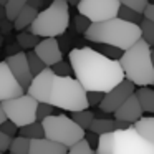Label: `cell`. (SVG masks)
Wrapping results in <instances>:
<instances>
[{
    "label": "cell",
    "instance_id": "1",
    "mask_svg": "<svg viewBox=\"0 0 154 154\" xmlns=\"http://www.w3.org/2000/svg\"><path fill=\"white\" fill-rule=\"evenodd\" d=\"M68 57L75 78L88 93L98 91L106 94L126 80L119 60H113L90 47L73 48Z\"/></svg>",
    "mask_w": 154,
    "mask_h": 154
},
{
    "label": "cell",
    "instance_id": "2",
    "mask_svg": "<svg viewBox=\"0 0 154 154\" xmlns=\"http://www.w3.org/2000/svg\"><path fill=\"white\" fill-rule=\"evenodd\" d=\"M85 38L93 43L108 45L121 51H126L139 40H143V35H141L139 25L129 23L116 17L101 23H91V27L85 33Z\"/></svg>",
    "mask_w": 154,
    "mask_h": 154
},
{
    "label": "cell",
    "instance_id": "3",
    "mask_svg": "<svg viewBox=\"0 0 154 154\" xmlns=\"http://www.w3.org/2000/svg\"><path fill=\"white\" fill-rule=\"evenodd\" d=\"M151 53H152V48L144 40H139L119 58L124 76L134 86L147 88L154 85V66Z\"/></svg>",
    "mask_w": 154,
    "mask_h": 154
},
{
    "label": "cell",
    "instance_id": "4",
    "mask_svg": "<svg viewBox=\"0 0 154 154\" xmlns=\"http://www.w3.org/2000/svg\"><path fill=\"white\" fill-rule=\"evenodd\" d=\"M48 104L65 109L70 113L90 109L88 91L81 86L76 78L71 76H55L48 93Z\"/></svg>",
    "mask_w": 154,
    "mask_h": 154
},
{
    "label": "cell",
    "instance_id": "5",
    "mask_svg": "<svg viewBox=\"0 0 154 154\" xmlns=\"http://www.w3.org/2000/svg\"><path fill=\"white\" fill-rule=\"evenodd\" d=\"M70 25V4L66 0H53L38 14L28 32L37 37L57 38L66 32Z\"/></svg>",
    "mask_w": 154,
    "mask_h": 154
},
{
    "label": "cell",
    "instance_id": "6",
    "mask_svg": "<svg viewBox=\"0 0 154 154\" xmlns=\"http://www.w3.org/2000/svg\"><path fill=\"white\" fill-rule=\"evenodd\" d=\"M42 124H43L47 139L55 141V143L61 144L68 149L86 137L85 129H81L66 114H53V116L47 118Z\"/></svg>",
    "mask_w": 154,
    "mask_h": 154
},
{
    "label": "cell",
    "instance_id": "7",
    "mask_svg": "<svg viewBox=\"0 0 154 154\" xmlns=\"http://www.w3.org/2000/svg\"><path fill=\"white\" fill-rule=\"evenodd\" d=\"M2 108L7 114V119L12 121L14 124H17L18 128H25L32 123H37L38 101L27 93L23 96L4 101Z\"/></svg>",
    "mask_w": 154,
    "mask_h": 154
},
{
    "label": "cell",
    "instance_id": "8",
    "mask_svg": "<svg viewBox=\"0 0 154 154\" xmlns=\"http://www.w3.org/2000/svg\"><path fill=\"white\" fill-rule=\"evenodd\" d=\"M114 154H154V144L143 137L134 126L114 131Z\"/></svg>",
    "mask_w": 154,
    "mask_h": 154
},
{
    "label": "cell",
    "instance_id": "9",
    "mask_svg": "<svg viewBox=\"0 0 154 154\" xmlns=\"http://www.w3.org/2000/svg\"><path fill=\"white\" fill-rule=\"evenodd\" d=\"M76 8L78 14L86 17L91 23H101L118 17L121 2L119 0H81Z\"/></svg>",
    "mask_w": 154,
    "mask_h": 154
},
{
    "label": "cell",
    "instance_id": "10",
    "mask_svg": "<svg viewBox=\"0 0 154 154\" xmlns=\"http://www.w3.org/2000/svg\"><path fill=\"white\" fill-rule=\"evenodd\" d=\"M134 93H136V86H134L129 80L121 81V83L118 85V86H114L109 93L104 94L103 101H101V104H100V109L104 111V113H113L114 114Z\"/></svg>",
    "mask_w": 154,
    "mask_h": 154
},
{
    "label": "cell",
    "instance_id": "11",
    "mask_svg": "<svg viewBox=\"0 0 154 154\" xmlns=\"http://www.w3.org/2000/svg\"><path fill=\"white\" fill-rule=\"evenodd\" d=\"M25 88L17 81L7 61H0V103L23 96Z\"/></svg>",
    "mask_w": 154,
    "mask_h": 154
},
{
    "label": "cell",
    "instance_id": "12",
    "mask_svg": "<svg viewBox=\"0 0 154 154\" xmlns=\"http://www.w3.org/2000/svg\"><path fill=\"white\" fill-rule=\"evenodd\" d=\"M5 61H7L8 68L12 70L14 76L17 78V81L25 88V90H28V86L32 85V81H33L35 76L32 75L30 65H28V60H27V53L18 51V53H15V55L7 57Z\"/></svg>",
    "mask_w": 154,
    "mask_h": 154
},
{
    "label": "cell",
    "instance_id": "13",
    "mask_svg": "<svg viewBox=\"0 0 154 154\" xmlns=\"http://www.w3.org/2000/svg\"><path fill=\"white\" fill-rule=\"evenodd\" d=\"M55 76L57 75L53 73V70L47 68L45 71H42L40 75H37L33 78L32 85L27 90V94L35 98L38 103H48V93H50V88H51V83H53Z\"/></svg>",
    "mask_w": 154,
    "mask_h": 154
},
{
    "label": "cell",
    "instance_id": "14",
    "mask_svg": "<svg viewBox=\"0 0 154 154\" xmlns=\"http://www.w3.org/2000/svg\"><path fill=\"white\" fill-rule=\"evenodd\" d=\"M33 51L38 55V58L47 65V68H51L57 63L63 61V53H61L60 43H58L57 38H43V40L35 47Z\"/></svg>",
    "mask_w": 154,
    "mask_h": 154
},
{
    "label": "cell",
    "instance_id": "15",
    "mask_svg": "<svg viewBox=\"0 0 154 154\" xmlns=\"http://www.w3.org/2000/svg\"><path fill=\"white\" fill-rule=\"evenodd\" d=\"M143 113H144L143 106H141L136 93H134L133 96L114 113V118H116L118 121H124V123H128V124H134L143 118Z\"/></svg>",
    "mask_w": 154,
    "mask_h": 154
},
{
    "label": "cell",
    "instance_id": "16",
    "mask_svg": "<svg viewBox=\"0 0 154 154\" xmlns=\"http://www.w3.org/2000/svg\"><path fill=\"white\" fill-rule=\"evenodd\" d=\"M30 154H68V147L51 139L42 137V139H33L30 143Z\"/></svg>",
    "mask_w": 154,
    "mask_h": 154
},
{
    "label": "cell",
    "instance_id": "17",
    "mask_svg": "<svg viewBox=\"0 0 154 154\" xmlns=\"http://www.w3.org/2000/svg\"><path fill=\"white\" fill-rule=\"evenodd\" d=\"M38 14H40V12H38L37 8H33L32 5H27V7L18 14V17L15 18L14 28H15V30H18V32H23L25 28H30L32 23L37 20Z\"/></svg>",
    "mask_w": 154,
    "mask_h": 154
},
{
    "label": "cell",
    "instance_id": "18",
    "mask_svg": "<svg viewBox=\"0 0 154 154\" xmlns=\"http://www.w3.org/2000/svg\"><path fill=\"white\" fill-rule=\"evenodd\" d=\"M133 126L141 136L146 137L149 143L154 144V116H146V118L143 116L137 123H134Z\"/></svg>",
    "mask_w": 154,
    "mask_h": 154
},
{
    "label": "cell",
    "instance_id": "19",
    "mask_svg": "<svg viewBox=\"0 0 154 154\" xmlns=\"http://www.w3.org/2000/svg\"><path fill=\"white\" fill-rule=\"evenodd\" d=\"M90 131L94 133L96 136H103V134L113 133V131H116V128H114V119H108V118H94Z\"/></svg>",
    "mask_w": 154,
    "mask_h": 154
},
{
    "label": "cell",
    "instance_id": "20",
    "mask_svg": "<svg viewBox=\"0 0 154 154\" xmlns=\"http://www.w3.org/2000/svg\"><path fill=\"white\" fill-rule=\"evenodd\" d=\"M136 96L139 100L141 106H143V111H147V113H154V90L147 88H139L136 91Z\"/></svg>",
    "mask_w": 154,
    "mask_h": 154
},
{
    "label": "cell",
    "instance_id": "21",
    "mask_svg": "<svg viewBox=\"0 0 154 154\" xmlns=\"http://www.w3.org/2000/svg\"><path fill=\"white\" fill-rule=\"evenodd\" d=\"M71 119L85 131H90L91 124L94 121V113L90 109H83V111H76V113H71Z\"/></svg>",
    "mask_w": 154,
    "mask_h": 154
},
{
    "label": "cell",
    "instance_id": "22",
    "mask_svg": "<svg viewBox=\"0 0 154 154\" xmlns=\"http://www.w3.org/2000/svg\"><path fill=\"white\" fill-rule=\"evenodd\" d=\"M20 136L27 137V139L33 141V139H42V137H45V129H43V124L42 123H32L28 124V126L25 128H20Z\"/></svg>",
    "mask_w": 154,
    "mask_h": 154
},
{
    "label": "cell",
    "instance_id": "23",
    "mask_svg": "<svg viewBox=\"0 0 154 154\" xmlns=\"http://www.w3.org/2000/svg\"><path fill=\"white\" fill-rule=\"evenodd\" d=\"M94 154H114V131L100 136Z\"/></svg>",
    "mask_w": 154,
    "mask_h": 154
},
{
    "label": "cell",
    "instance_id": "24",
    "mask_svg": "<svg viewBox=\"0 0 154 154\" xmlns=\"http://www.w3.org/2000/svg\"><path fill=\"white\" fill-rule=\"evenodd\" d=\"M30 0H8V4L5 5V15H7V20L15 22V18L18 17L22 10L28 5Z\"/></svg>",
    "mask_w": 154,
    "mask_h": 154
},
{
    "label": "cell",
    "instance_id": "25",
    "mask_svg": "<svg viewBox=\"0 0 154 154\" xmlns=\"http://www.w3.org/2000/svg\"><path fill=\"white\" fill-rule=\"evenodd\" d=\"M40 42H42L40 37L30 33V32H20V33L17 35V45L20 48H23V50H32V48L35 50V47H37Z\"/></svg>",
    "mask_w": 154,
    "mask_h": 154
},
{
    "label": "cell",
    "instance_id": "26",
    "mask_svg": "<svg viewBox=\"0 0 154 154\" xmlns=\"http://www.w3.org/2000/svg\"><path fill=\"white\" fill-rule=\"evenodd\" d=\"M30 139L23 136H15L10 144V152L12 154H30Z\"/></svg>",
    "mask_w": 154,
    "mask_h": 154
},
{
    "label": "cell",
    "instance_id": "27",
    "mask_svg": "<svg viewBox=\"0 0 154 154\" xmlns=\"http://www.w3.org/2000/svg\"><path fill=\"white\" fill-rule=\"evenodd\" d=\"M27 60H28V65H30V70H32V75H33V76H37L42 71L47 70V65L38 58V55L35 53L33 50L27 51Z\"/></svg>",
    "mask_w": 154,
    "mask_h": 154
},
{
    "label": "cell",
    "instance_id": "28",
    "mask_svg": "<svg viewBox=\"0 0 154 154\" xmlns=\"http://www.w3.org/2000/svg\"><path fill=\"white\" fill-rule=\"evenodd\" d=\"M118 17H119L121 20H126V22H129V23H136V25H141V22L144 20V17L141 14H137V12H134V10H131V8L124 7V5H121Z\"/></svg>",
    "mask_w": 154,
    "mask_h": 154
},
{
    "label": "cell",
    "instance_id": "29",
    "mask_svg": "<svg viewBox=\"0 0 154 154\" xmlns=\"http://www.w3.org/2000/svg\"><path fill=\"white\" fill-rule=\"evenodd\" d=\"M139 27H141V35H143V40L146 42L149 47H154V23L144 18V20L141 22Z\"/></svg>",
    "mask_w": 154,
    "mask_h": 154
},
{
    "label": "cell",
    "instance_id": "30",
    "mask_svg": "<svg viewBox=\"0 0 154 154\" xmlns=\"http://www.w3.org/2000/svg\"><path fill=\"white\" fill-rule=\"evenodd\" d=\"M119 2H121V5L137 12V14H141V15L144 14L146 7L149 5V0H119Z\"/></svg>",
    "mask_w": 154,
    "mask_h": 154
},
{
    "label": "cell",
    "instance_id": "31",
    "mask_svg": "<svg viewBox=\"0 0 154 154\" xmlns=\"http://www.w3.org/2000/svg\"><path fill=\"white\" fill-rule=\"evenodd\" d=\"M53 111H55V106L48 103H38V109H37V121L38 123H43L47 118L53 116Z\"/></svg>",
    "mask_w": 154,
    "mask_h": 154
},
{
    "label": "cell",
    "instance_id": "32",
    "mask_svg": "<svg viewBox=\"0 0 154 154\" xmlns=\"http://www.w3.org/2000/svg\"><path fill=\"white\" fill-rule=\"evenodd\" d=\"M68 154H94V151H93V147L90 146V143H88L86 139H83L78 144H75L73 147H70V149H68Z\"/></svg>",
    "mask_w": 154,
    "mask_h": 154
},
{
    "label": "cell",
    "instance_id": "33",
    "mask_svg": "<svg viewBox=\"0 0 154 154\" xmlns=\"http://www.w3.org/2000/svg\"><path fill=\"white\" fill-rule=\"evenodd\" d=\"M90 27H91V22L88 20L86 17H83V15H80V14L75 17V30H76L78 33H83L85 35Z\"/></svg>",
    "mask_w": 154,
    "mask_h": 154
},
{
    "label": "cell",
    "instance_id": "34",
    "mask_svg": "<svg viewBox=\"0 0 154 154\" xmlns=\"http://www.w3.org/2000/svg\"><path fill=\"white\" fill-rule=\"evenodd\" d=\"M51 70H53V73L57 75V76H70L73 68H71V65L66 63V61H60V63H57L55 66H51Z\"/></svg>",
    "mask_w": 154,
    "mask_h": 154
},
{
    "label": "cell",
    "instance_id": "35",
    "mask_svg": "<svg viewBox=\"0 0 154 154\" xmlns=\"http://www.w3.org/2000/svg\"><path fill=\"white\" fill-rule=\"evenodd\" d=\"M0 129L4 131L5 134H8L10 137H15V134H17L18 131H20V128H18L17 124H14L12 121H8V119H7L4 124H2V126H0Z\"/></svg>",
    "mask_w": 154,
    "mask_h": 154
},
{
    "label": "cell",
    "instance_id": "36",
    "mask_svg": "<svg viewBox=\"0 0 154 154\" xmlns=\"http://www.w3.org/2000/svg\"><path fill=\"white\" fill-rule=\"evenodd\" d=\"M14 141V137H10L8 134H5L4 131L0 129V152H5V151H10V144Z\"/></svg>",
    "mask_w": 154,
    "mask_h": 154
},
{
    "label": "cell",
    "instance_id": "37",
    "mask_svg": "<svg viewBox=\"0 0 154 154\" xmlns=\"http://www.w3.org/2000/svg\"><path fill=\"white\" fill-rule=\"evenodd\" d=\"M103 98H104V93L90 91V93H88V103H90V106H94V104H98V106H100L101 101H103Z\"/></svg>",
    "mask_w": 154,
    "mask_h": 154
},
{
    "label": "cell",
    "instance_id": "38",
    "mask_svg": "<svg viewBox=\"0 0 154 154\" xmlns=\"http://www.w3.org/2000/svg\"><path fill=\"white\" fill-rule=\"evenodd\" d=\"M143 17L146 18V20H149V22H152V23H154V4L147 5L146 10H144V14H143Z\"/></svg>",
    "mask_w": 154,
    "mask_h": 154
},
{
    "label": "cell",
    "instance_id": "39",
    "mask_svg": "<svg viewBox=\"0 0 154 154\" xmlns=\"http://www.w3.org/2000/svg\"><path fill=\"white\" fill-rule=\"evenodd\" d=\"M85 139H86L88 143H90V146H91V147H93V146H96V147H98V141H100V136H96L94 133H91V131H90V133L86 134V137H85Z\"/></svg>",
    "mask_w": 154,
    "mask_h": 154
},
{
    "label": "cell",
    "instance_id": "40",
    "mask_svg": "<svg viewBox=\"0 0 154 154\" xmlns=\"http://www.w3.org/2000/svg\"><path fill=\"white\" fill-rule=\"evenodd\" d=\"M45 2H47V0H30V2H28V5H32V7L37 8L38 12H42V8H43Z\"/></svg>",
    "mask_w": 154,
    "mask_h": 154
},
{
    "label": "cell",
    "instance_id": "41",
    "mask_svg": "<svg viewBox=\"0 0 154 154\" xmlns=\"http://www.w3.org/2000/svg\"><path fill=\"white\" fill-rule=\"evenodd\" d=\"M7 121V114H5V111H4V108H2V103H0V126Z\"/></svg>",
    "mask_w": 154,
    "mask_h": 154
},
{
    "label": "cell",
    "instance_id": "42",
    "mask_svg": "<svg viewBox=\"0 0 154 154\" xmlns=\"http://www.w3.org/2000/svg\"><path fill=\"white\" fill-rule=\"evenodd\" d=\"M66 2H68L70 5H75V7H78V4H80L81 0H66Z\"/></svg>",
    "mask_w": 154,
    "mask_h": 154
},
{
    "label": "cell",
    "instance_id": "43",
    "mask_svg": "<svg viewBox=\"0 0 154 154\" xmlns=\"http://www.w3.org/2000/svg\"><path fill=\"white\" fill-rule=\"evenodd\" d=\"M7 4H8V0H0V5H2V7H5Z\"/></svg>",
    "mask_w": 154,
    "mask_h": 154
},
{
    "label": "cell",
    "instance_id": "44",
    "mask_svg": "<svg viewBox=\"0 0 154 154\" xmlns=\"http://www.w3.org/2000/svg\"><path fill=\"white\" fill-rule=\"evenodd\" d=\"M151 55H152V66H154V48H152V53Z\"/></svg>",
    "mask_w": 154,
    "mask_h": 154
},
{
    "label": "cell",
    "instance_id": "45",
    "mask_svg": "<svg viewBox=\"0 0 154 154\" xmlns=\"http://www.w3.org/2000/svg\"><path fill=\"white\" fill-rule=\"evenodd\" d=\"M0 154H2V152H0Z\"/></svg>",
    "mask_w": 154,
    "mask_h": 154
},
{
    "label": "cell",
    "instance_id": "46",
    "mask_svg": "<svg viewBox=\"0 0 154 154\" xmlns=\"http://www.w3.org/2000/svg\"><path fill=\"white\" fill-rule=\"evenodd\" d=\"M10 154H12V152H10Z\"/></svg>",
    "mask_w": 154,
    "mask_h": 154
}]
</instances>
